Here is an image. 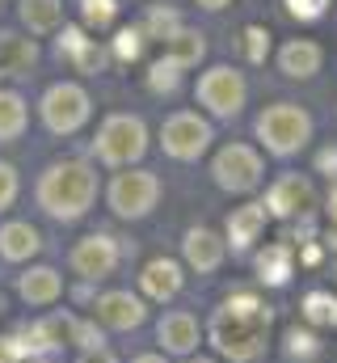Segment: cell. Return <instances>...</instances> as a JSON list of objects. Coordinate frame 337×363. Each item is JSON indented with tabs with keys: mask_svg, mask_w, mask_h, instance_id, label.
Instances as JSON below:
<instances>
[{
	"mask_svg": "<svg viewBox=\"0 0 337 363\" xmlns=\"http://www.w3.org/2000/svg\"><path fill=\"white\" fill-rule=\"evenodd\" d=\"M270 330V308L257 300V296H232L215 321H211V338L224 355L232 359H253L261 351V338Z\"/></svg>",
	"mask_w": 337,
	"mask_h": 363,
	"instance_id": "cell-1",
	"label": "cell"
},
{
	"mask_svg": "<svg viewBox=\"0 0 337 363\" xmlns=\"http://www.w3.org/2000/svg\"><path fill=\"white\" fill-rule=\"evenodd\" d=\"M97 194V174L84 161H55L38 178V203L55 220H81Z\"/></svg>",
	"mask_w": 337,
	"mask_h": 363,
	"instance_id": "cell-2",
	"label": "cell"
},
{
	"mask_svg": "<svg viewBox=\"0 0 337 363\" xmlns=\"http://www.w3.org/2000/svg\"><path fill=\"white\" fill-rule=\"evenodd\" d=\"M257 135L274 157H291L312 140V118L291 101H274L257 114Z\"/></svg>",
	"mask_w": 337,
	"mask_h": 363,
	"instance_id": "cell-3",
	"label": "cell"
},
{
	"mask_svg": "<svg viewBox=\"0 0 337 363\" xmlns=\"http://www.w3.org/2000/svg\"><path fill=\"white\" fill-rule=\"evenodd\" d=\"M93 148H97V157H101L105 165H131V161H139L144 148H148V127H144V118H135V114H110V118L101 123Z\"/></svg>",
	"mask_w": 337,
	"mask_h": 363,
	"instance_id": "cell-4",
	"label": "cell"
},
{
	"mask_svg": "<svg viewBox=\"0 0 337 363\" xmlns=\"http://www.w3.org/2000/svg\"><path fill=\"white\" fill-rule=\"evenodd\" d=\"M42 123L55 135H72L88 123V93L72 81H59L42 93Z\"/></svg>",
	"mask_w": 337,
	"mask_h": 363,
	"instance_id": "cell-5",
	"label": "cell"
},
{
	"mask_svg": "<svg viewBox=\"0 0 337 363\" xmlns=\"http://www.w3.org/2000/svg\"><path fill=\"white\" fill-rule=\"evenodd\" d=\"M245 97H249V85H245V77L236 72V68H207L202 77H198V101L211 110V114H219V118H232V114H241V106H245Z\"/></svg>",
	"mask_w": 337,
	"mask_h": 363,
	"instance_id": "cell-6",
	"label": "cell"
},
{
	"mask_svg": "<svg viewBox=\"0 0 337 363\" xmlns=\"http://www.w3.org/2000/svg\"><path fill=\"white\" fill-rule=\"evenodd\" d=\"M156 194H161V182L148 169H135V174H118L110 182V207L122 216V220H139L156 207Z\"/></svg>",
	"mask_w": 337,
	"mask_h": 363,
	"instance_id": "cell-7",
	"label": "cell"
},
{
	"mask_svg": "<svg viewBox=\"0 0 337 363\" xmlns=\"http://www.w3.org/2000/svg\"><path fill=\"white\" fill-rule=\"evenodd\" d=\"M161 144H165L168 157H177V161H194V157L211 144V123L198 118V114H190V110L168 114L165 127H161Z\"/></svg>",
	"mask_w": 337,
	"mask_h": 363,
	"instance_id": "cell-8",
	"label": "cell"
},
{
	"mask_svg": "<svg viewBox=\"0 0 337 363\" xmlns=\"http://www.w3.org/2000/svg\"><path fill=\"white\" fill-rule=\"evenodd\" d=\"M211 174H215V182L224 190H236L241 194V190H253L261 182V157L253 148H245V144H228V148H219Z\"/></svg>",
	"mask_w": 337,
	"mask_h": 363,
	"instance_id": "cell-9",
	"label": "cell"
},
{
	"mask_svg": "<svg viewBox=\"0 0 337 363\" xmlns=\"http://www.w3.org/2000/svg\"><path fill=\"white\" fill-rule=\"evenodd\" d=\"M72 267H76V274H84V279H105V274L118 267V245H114L110 237L93 233V237H84L81 245L72 250Z\"/></svg>",
	"mask_w": 337,
	"mask_h": 363,
	"instance_id": "cell-10",
	"label": "cell"
},
{
	"mask_svg": "<svg viewBox=\"0 0 337 363\" xmlns=\"http://www.w3.org/2000/svg\"><path fill=\"white\" fill-rule=\"evenodd\" d=\"M261 207L274 211V216H304L312 207V186H308V178H299V174H282V178L270 186V194H265Z\"/></svg>",
	"mask_w": 337,
	"mask_h": 363,
	"instance_id": "cell-11",
	"label": "cell"
},
{
	"mask_svg": "<svg viewBox=\"0 0 337 363\" xmlns=\"http://www.w3.org/2000/svg\"><path fill=\"white\" fill-rule=\"evenodd\" d=\"M321 60H325V51H321L316 43H308V38H291V43H282V51H278V68H282L287 77H295V81L316 77V72H321Z\"/></svg>",
	"mask_w": 337,
	"mask_h": 363,
	"instance_id": "cell-12",
	"label": "cell"
},
{
	"mask_svg": "<svg viewBox=\"0 0 337 363\" xmlns=\"http://www.w3.org/2000/svg\"><path fill=\"white\" fill-rule=\"evenodd\" d=\"M38 60L34 38H21L13 30H0V77H21Z\"/></svg>",
	"mask_w": 337,
	"mask_h": 363,
	"instance_id": "cell-13",
	"label": "cell"
},
{
	"mask_svg": "<svg viewBox=\"0 0 337 363\" xmlns=\"http://www.w3.org/2000/svg\"><path fill=\"white\" fill-rule=\"evenodd\" d=\"M219 258H224V241L211 228H190L185 233V262L194 271H215Z\"/></svg>",
	"mask_w": 337,
	"mask_h": 363,
	"instance_id": "cell-14",
	"label": "cell"
},
{
	"mask_svg": "<svg viewBox=\"0 0 337 363\" xmlns=\"http://www.w3.org/2000/svg\"><path fill=\"white\" fill-rule=\"evenodd\" d=\"M97 313H101V321H110L114 330H131V325L144 321V304H139L131 291H110V296H101V300H97Z\"/></svg>",
	"mask_w": 337,
	"mask_h": 363,
	"instance_id": "cell-15",
	"label": "cell"
},
{
	"mask_svg": "<svg viewBox=\"0 0 337 363\" xmlns=\"http://www.w3.org/2000/svg\"><path fill=\"white\" fill-rule=\"evenodd\" d=\"M265 228V207L261 203H249V207H236L232 211V220H228V241L236 245V250H245L257 241V233Z\"/></svg>",
	"mask_w": 337,
	"mask_h": 363,
	"instance_id": "cell-16",
	"label": "cell"
},
{
	"mask_svg": "<svg viewBox=\"0 0 337 363\" xmlns=\"http://www.w3.org/2000/svg\"><path fill=\"white\" fill-rule=\"evenodd\" d=\"M17 13L30 26V34H51V30H59L64 4L59 0H17Z\"/></svg>",
	"mask_w": 337,
	"mask_h": 363,
	"instance_id": "cell-17",
	"label": "cell"
},
{
	"mask_svg": "<svg viewBox=\"0 0 337 363\" xmlns=\"http://www.w3.org/2000/svg\"><path fill=\"white\" fill-rule=\"evenodd\" d=\"M38 228H30V224H4L0 228V254L8 258V262H21V258H30V254H38Z\"/></svg>",
	"mask_w": 337,
	"mask_h": 363,
	"instance_id": "cell-18",
	"label": "cell"
},
{
	"mask_svg": "<svg viewBox=\"0 0 337 363\" xmlns=\"http://www.w3.org/2000/svg\"><path fill=\"white\" fill-rule=\"evenodd\" d=\"M177 287H181V271H177V262L156 258V262L144 267V291H148L152 300H168V296H177Z\"/></svg>",
	"mask_w": 337,
	"mask_h": 363,
	"instance_id": "cell-19",
	"label": "cell"
},
{
	"mask_svg": "<svg viewBox=\"0 0 337 363\" xmlns=\"http://www.w3.org/2000/svg\"><path fill=\"white\" fill-rule=\"evenodd\" d=\"M156 334H161V342H165L168 351H177V355H185V351L198 342V325H194L190 313H168Z\"/></svg>",
	"mask_w": 337,
	"mask_h": 363,
	"instance_id": "cell-20",
	"label": "cell"
},
{
	"mask_svg": "<svg viewBox=\"0 0 337 363\" xmlns=\"http://www.w3.org/2000/svg\"><path fill=\"white\" fill-rule=\"evenodd\" d=\"M202 55H207V38H202L198 30H185V26H181V30L168 38V60H173L177 68H194Z\"/></svg>",
	"mask_w": 337,
	"mask_h": 363,
	"instance_id": "cell-21",
	"label": "cell"
},
{
	"mask_svg": "<svg viewBox=\"0 0 337 363\" xmlns=\"http://www.w3.org/2000/svg\"><path fill=\"white\" fill-rule=\"evenodd\" d=\"M21 296H25L30 304H51V300L59 296V274L51 271V267L30 271L25 279H21Z\"/></svg>",
	"mask_w": 337,
	"mask_h": 363,
	"instance_id": "cell-22",
	"label": "cell"
},
{
	"mask_svg": "<svg viewBox=\"0 0 337 363\" xmlns=\"http://www.w3.org/2000/svg\"><path fill=\"white\" fill-rule=\"evenodd\" d=\"M21 131H25V101L17 93L0 89V144L17 140Z\"/></svg>",
	"mask_w": 337,
	"mask_h": 363,
	"instance_id": "cell-23",
	"label": "cell"
},
{
	"mask_svg": "<svg viewBox=\"0 0 337 363\" xmlns=\"http://www.w3.org/2000/svg\"><path fill=\"white\" fill-rule=\"evenodd\" d=\"M139 30H144V38H161V43H168V38L181 30V17H177V9H173V4H152Z\"/></svg>",
	"mask_w": 337,
	"mask_h": 363,
	"instance_id": "cell-24",
	"label": "cell"
},
{
	"mask_svg": "<svg viewBox=\"0 0 337 363\" xmlns=\"http://www.w3.org/2000/svg\"><path fill=\"white\" fill-rule=\"evenodd\" d=\"M257 271H261V279L265 283H287L291 279V250L287 245H270V250H261L257 254Z\"/></svg>",
	"mask_w": 337,
	"mask_h": 363,
	"instance_id": "cell-25",
	"label": "cell"
},
{
	"mask_svg": "<svg viewBox=\"0 0 337 363\" xmlns=\"http://www.w3.org/2000/svg\"><path fill=\"white\" fill-rule=\"evenodd\" d=\"M304 317L312 325H337V296L333 291H312L304 300Z\"/></svg>",
	"mask_w": 337,
	"mask_h": 363,
	"instance_id": "cell-26",
	"label": "cell"
},
{
	"mask_svg": "<svg viewBox=\"0 0 337 363\" xmlns=\"http://www.w3.org/2000/svg\"><path fill=\"white\" fill-rule=\"evenodd\" d=\"M81 17H84V26L105 30L118 17V0H81Z\"/></svg>",
	"mask_w": 337,
	"mask_h": 363,
	"instance_id": "cell-27",
	"label": "cell"
},
{
	"mask_svg": "<svg viewBox=\"0 0 337 363\" xmlns=\"http://www.w3.org/2000/svg\"><path fill=\"white\" fill-rule=\"evenodd\" d=\"M148 85H152V93H173L177 85H181V68L173 64V60H156L152 68H148Z\"/></svg>",
	"mask_w": 337,
	"mask_h": 363,
	"instance_id": "cell-28",
	"label": "cell"
},
{
	"mask_svg": "<svg viewBox=\"0 0 337 363\" xmlns=\"http://www.w3.org/2000/svg\"><path fill=\"white\" fill-rule=\"evenodd\" d=\"M139 51H144V30L139 26H122L114 34V55L118 60H139Z\"/></svg>",
	"mask_w": 337,
	"mask_h": 363,
	"instance_id": "cell-29",
	"label": "cell"
},
{
	"mask_svg": "<svg viewBox=\"0 0 337 363\" xmlns=\"http://www.w3.org/2000/svg\"><path fill=\"white\" fill-rule=\"evenodd\" d=\"M245 55H249V64H265V55H270V30L265 26L245 30Z\"/></svg>",
	"mask_w": 337,
	"mask_h": 363,
	"instance_id": "cell-30",
	"label": "cell"
},
{
	"mask_svg": "<svg viewBox=\"0 0 337 363\" xmlns=\"http://www.w3.org/2000/svg\"><path fill=\"white\" fill-rule=\"evenodd\" d=\"M72 60H76V68H81V72H101V64H105V51L97 47V38H84L81 51H76Z\"/></svg>",
	"mask_w": 337,
	"mask_h": 363,
	"instance_id": "cell-31",
	"label": "cell"
},
{
	"mask_svg": "<svg viewBox=\"0 0 337 363\" xmlns=\"http://www.w3.org/2000/svg\"><path fill=\"white\" fill-rule=\"evenodd\" d=\"M282 4H287L291 17H299V21H316V17H325V9H329L333 0H282Z\"/></svg>",
	"mask_w": 337,
	"mask_h": 363,
	"instance_id": "cell-32",
	"label": "cell"
},
{
	"mask_svg": "<svg viewBox=\"0 0 337 363\" xmlns=\"http://www.w3.org/2000/svg\"><path fill=\"white\" fill-rule=\"evenodd\" d=\"M287 351H291L295 359H312V355H316V338H312V334L291 330V334H287Z\"/></svg>",
	"mask_w": 337,
	"mask_h": 363,
	"instance_id": "cell-33",
	"label": "cell"
},
{
	"mask_svg": "<svg viewBox=\"0 0 337 363\" xmlns=\"http://www.w3.org/2000/svg\"><path fill=\"white\" fill-rule=\"evenodd\" d=\"M17 199V169L8 161H0V211Z\"/></svg>",
	"mask_w": 337,
	"mask_h": 363,
	"instance_id": "cell-34",
	"label": "cell"
},
{
	"mask_svg": "<svg viewBox=\"0 0 337 363\" xmlns=\"http://www.w3.org/2000/svg\"><path fill=\"white\" fill-rule=\"evenodd\" d=\"M72 338L81 342L84 351H101V334H97V325H88V321H72Z\"/></svg>",
	"mask_w": 337,
	"mask_h": 363,
	"instance_id": "cell-35",
	"label": "cell"
},
{
	"mask_svg": "<svg viewBox=\"0 0 337 363\" xmlns=\"http://www.w3.org/2000/svg\"><path fill=\"white\" fill-rule=\"evenodd\" d=\"M81 43H84L81 26H64V30H59V55H76V51H81Z\"/></svg>",
	"mask_w": 337,
	"mask_h": 363,
	"instance_id": "cell-36",
	"label": "cell"
},
{
	"mask_svg": "<svg viewBox=\"0 0 337 363\" xmlns=\"http://www.w3.org/2000/svg\"><path fill=\"white\" fill-rule=\"evenodd\" d=\"M316 165H321V169H325L329 178H337V148H325V152L316 157Z\"/></svg>",
	"mask_w": 337,
	"mask_h": 363,
	"instance_id": "cell-37",
	"label": "cell"
},
{
	"mask_svg": "<svg viewBox=\"0 0 337 363\" xmlns=\"http://www.w3.org/2000/svg\"><path fill=\"white\" fill-rule=\"evenodd\" d=\"M17 355H21L17 338H4V342H0V363H17Z\"/></svg>",
	"mask_w": 337,
	"mask_h": 363,
	"instance_id": "cell-38",
	"label": "cell"
},
{
	"mask_svg": "<svg viewBox=\"0 0 337 363\" xmlns=\"http://www.w3.org/2000/svg\"><path fill=\"white\" fill-rule=\"evenodd\" d=\"M81 363H114V359H110V355H105V351H88V355H84Z\"/></svg>",
	"mask_w": 337,
	"mask_h": 363,
	"instance_id": "cell-39",
	"label": "cell"
},
{
	"mask_svg": "<svg viewBox=\"0 0 337 363\" xmlns=\"http://www.w3.org/2000/svg\"><path fill=\"white\" fill-rule=\"evenodd\" d=\"M198 4H202V9H211V13H215V9H224V4H232V0H198Z\"/></svg>",
	"mask_w": 337,
	"mask_h": 363,
	"instance_id": "cell-40",
	"label": "cell"
},
{
	"mask_svg": "<svg viewBox=\"0 0 337 363\" xmlns=\"http://www.w3.org/2000/svg\"><path fill=\"white\" fill-rule=\"evenodd\" d=\"M135 363H165V359H156V355H139Z\"/></svg>",
	"mask_w": 337,
	"mask_h": 363,
	"instance_id": "cell-41",
	"label": "cell"
},
{
	"mask_svg": "<svg viewBox=\"0 0 337 363\" xmlns=\"http://www.w3.org/2000/svg\"><path fill=\"white\" fill-rule=\"evenodd\" d=\"M329 211H333V220H337V190L329 194Z\"/></svg>",
	"mask_w": 337,
	"mask_h": 363,
	"instance_id": "cell-42",
	"label": "cell"
},
{
	"mask_svg": "<svg viewBox=\"0 0 337 363\" xmlns=\"http://www.w3.org/2000/svg\"><path fill=\"white\" fill-rule=\"evenodd\" d=\"M190 363H211V359H190Z\"/></svg>",
	"mask_w": 337,
	"mask_h": 363,
	"instance_id": "cell-43",
	"label": "cell"
}]
</instances>
